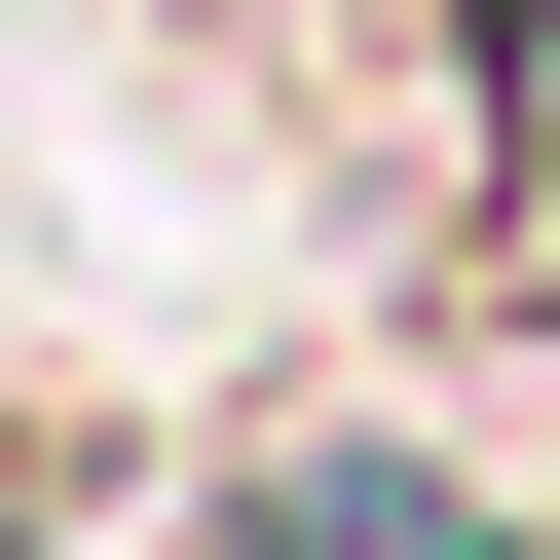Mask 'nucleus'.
Instances as JSON below:
<instances>
[{"label": "nucleus", "instance_id": "2", "mask_svg": "<svg viewBox=\"0 0 560 560\" xmlns=\"http://www.w3.org/2000/svg\"><path fill=\"white\" fill-rule=\"evenodd\" d=\"M486 38H523V0H486Z\"/></svg>", "mask_w": 560, "mask_h": 560}, {"label": "nucleus", "instance_id": "1", "mask_svg": "<svg viewBox=\"0 0 560 560\" xmlns=\"http://www.w3.org/2000/svg\"><path fill=\"white\" fill-rule=\"evenodd\" d=\"M224 560H486V486H448V448H337V411H300V448L224 486Z\"/></svg>", "mask_w": 560, "mask_h": 560}]
</instances>
